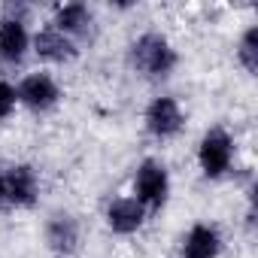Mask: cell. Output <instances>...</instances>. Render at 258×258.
Listing matches in <instances>:
<instances>
[{
	"instance_id": "6",
	"label": "cell",
	"mask_w": 258,
	"mask_h": 258,
	"mask_svg": "<svg viewBox=\"0 0 258 258\" xmlns=\"http://www.w3.org/2000/svg\"><path fill=\"white\" fill-rule=\"evenodd\" d=\"M31 55V28L22 7H7L0 16V64L19 67Z\"/></svg>"
},
{
	"instance_id": "10",
	"label": "cell",
	"mask_w": 258,
	"mask_h": 258,
	"mask_svg": "<svg viewBox=\"0 0 258 258\" xmlns=\"http://www.w3.org/2000/svg\"><path fill=\"white\" fill-rule=\"evenodd\" d=\"M31 55L46 67H67L82 55V46H76L70 37H64L61 31H55L46 22L43 28L31 34Z\"/></svg>"
},
{
	"instance_id": "3",
	"label": "cell",
	"mask_w": 258,
	"mask_h": 258,
	"mask_svg": "<svg viewBox=\"0 0 258 258\" xmlns=\"http://www.w3.org/2000/svg\"><path fill=\"white\" fill-rule=\"evenodd\" d=\"M170 191H173V179H170V170L161 158H143L137 167H134V179H131V198L152 216V213H161L170 201Z\"/></svg>"
},
{
	"instance_id": "9",
	"label": "cell",
	"mask_w": 258,
	"mask_h": 258,
	"mask_svg": "<svg viewBox=\"0 0 258 258\" xmlns=\"http://www.w3.org/2000/svg\"><path fill=\"white\" fill-rule=\"evenodd\" d=\"M49 25L55 31H61L64 37H70L76 46L82 43H91L94 34H97V16L88 4L82 0H70V4H55L52 7V19Z\"/></svg>"
},
{
	"instance_id": "2",
	"label": "cell",
	"mask_w": 258,
	"mask_h": 258,
	"mask_svg": "<svg viewBox=\"0 0 258 258\" xmlns=\"http://www.w3.org/2000/svg\"><path fill=\"white\" fill-rule=\"evenodd\" d=\"M195 161H198V170L204 179H210V182L225 179L237 161V137L225 124H210L195 146Z\"/></svg>"
},
{
	"instance_id": "14",
	"label": "cell",
	"mask_w": 258,
	"mask_h": 258,
	"mask_svg": "<svg viewBox=\"0 0 258 258\" xmlns=\"http://www.w3.org/2000/svg\"><path fill=\"white\" fill-rule=\"evenodd\" d=\"M19 109V94H16V82L0 79V121L13 118V112Z\"/></svg>"
},
{
	"instance_id": "11",
	"label": "cell",
	"mask_w": 258,
	"mask_h": 258,
	"mask_svg": "<svg viewBox=\"0 0 258 258\" xmlns=\"http://www.w3.org/2000/svg\"><path fill=\"white\" fill-rule=\"evenodd\" d=\"M149 213L131 195H112L103 207V225L112 237H134L146 228Z\"/></svg>"
},
{
	"instance_id": "12",
	"label": "cell",
	"mask_w": 258,
	"mask_h": 258,
	"mask_svg": "<svg viewBox=\"0 0 258 258\" xmlns=\"http://www.w3.org/2000/svg\"><path fill=\"white\" fill-rule=\"evenodd\" d=\"M225 249V234L216 222H195L179 240V258H219Z\"/></svg>"
},
{
	"instance_id": "5",
	"label": "cell",
	"mask_w": 258,
	"mask_h": 258,
	"mask_svg": "<svg viewBox=\"0 0 258 258\" xmlns=\"http://www.w3.org/2000/svg\"><path fill=\"white\" fill-rule=\"evenodd\" d=\"M16 94H19V106H25L28 112H37V115L58 109L64 100V88L55 79V73H49V70L25 73L16 82Z\"/></svg>"
},
{
	"instance_id": "15",
	"label": "cell",
	"mask_w": 258,
	"mask_h": 258,
	"mask_svg": "<svg viewBox=\"0 0 258 258\" xmlns=\"http://www.w3.org/2000/svg\"><path fill=\"white\" fill-rule=\"evenodd\" d=\"M10 210V201H7V182H4V170H0V213Z\"/></svg>"
},
{
	"instance_id": "8",
	"label": "cell",
	"mask_w": 258,
	"mask_h": 258,
	"mask_svg": "<svg viewBox=\"0 0 258 258\" xmlns=\"http://www.w3.org/2000/svg\"><path fill=\"white\" fill-rule=\"evenodd\" d=\"M43 243L55 258H73L82 246V222L70 210H55L43 222Z\"/></svg>"
},
{
	"instance_id": "1",
	"label": "cell",
	"mask_w": 258,
	"mask_h": 258,
	"mask_svg": "<svg viewBox=\"0 0 258 258\" xmlns=\"http://www.w3.org/2000/svg\"><path fill=\"white\" fill-rule=\"evenodd\" d=\"M127 67L143 82H167L179 67V49L161 31H143L127 43Z\"/></svg>"
},
{
	"instance_id": "13",
	"label": "cell",
	"mask_w": 258,
	"mask_h": 258,
	"mask_svg": "<svg viewBox=\"0 0 258 258\" xmlns=\"http://www.w3.org/2000/svg\"><path fill=\"white\" fill-rule=\"evenodd\" d=\"M234 61L246 76L258 73V28L255 25H246L240 31V37L234 43Z\"/></svg>"
},
{
	"instance_id": "7",
	"label": "cell",
	"mask_w": 258,
	"mask_h": 258,
	"mask_svg": "<svg viewBox=\"0 0 258 258\" xmlns=\"http://www.w3.org/2000/svg\"><path fill=\"white\" fill-rule=\"evenodd\" d=\"M4 170V182H7V201L10 210H34L40 204V191H43V176L31 161H13Z\"/></svg>"
},
{
	"instance_id": "4",
	"label": "cell",
	"mask_w": 258,
	"mask_h": 258,
	"mask_svg": "<svg viewBox=\"0 0 258 258\" xmlns=\"http://www.w3.org/2000/svg\"><path fill=\"white\" fill-rule=\"evenodd\" d=\"M188 112L176 94H155L143 106V131L155 143H170L185 131Z\"/></svg>"
}]
</instances>
